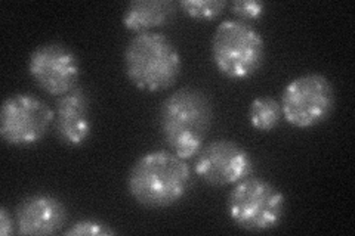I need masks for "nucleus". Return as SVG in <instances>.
<instances>
[{
    "mask_svg": "<svg viewBox=\"0 0 355 236\" xmlns=\"http://www.w3.org/2000/svg\"><path fill=\"white\" fill-rule=\"evenodd\" d=\"M212 120L214 108L209 96L197 87L185 86L163 100L159 130L169 151L188 160L203 148Z\"/></svg>",
    "mask_w": 355,
    "mask_h": 236,
    "instance_id": "f257e3e1",
    "label": "nucleus"
},
{
    "mask_svg": "<svg viewBox=\"0 0 355 236\" xmlns=\"http://www.w3.org/2000/svg\"><path fill=\"white\" fill-rule=\"evenodd\" d=\"M191 186V170L187 160L172 151H151L132 165L128 190L139 206L168 208L178 204Z\"/></svg>",
    "mask_w": 355,
    "mask_h": 236,
    "instance_id": "f03ea898",
    "label": "nucleus"
},
{
    "mask_svg": "<svg viewBox=\"0 0 355 236\" xmlns=\"http://www.w3.org/2000/svg\"><path fill=\"white\" fill-rule=\"evenodd\" d=\"M125 74L144 92H162L172 87L182 70L181 55L168 36L157 31L135 35L123 53Z\"/></svg>",
    "mask_w": 355,
    "mask_h": 236,
    "instance_id": "7ed1b4c3",
    "label": "nucleus"
},
{
    "mask_svg": "<svg viewBox=\"0 0 355 236\" xmlns=\"http://www.w3.org/2000/svg\"><path fill=\"white\" fill-rule=\"evenodd\" d=\"M212 61L218 71L231 80H244L257 74L265 61V42L249 22L227 19L212 37Z\"/></svg>",
    "mask_w": 355,
    "mask_h": 236,
    "instance_id": "20e7f679",
    "label": "nucleus"
},
{
    "mask_svg": "<svg viewBox=\"0 0 355 236\" xmlns=\"http://www.w3.org/2000/svg\"><path fill=\"white\" fill-rule=\"evenodd\" d=\"M227 211L240 229L268 232L283 221L286 198L271 182L250 176L231 189Z\"/></svg>",
    "mask_w": 355,
    "mask_h": 236,
    "instance_id": "39448f33",
    "label": "nucleus"
},
{
    "mask_svg": "<svg viewBox=\"0 0 355 236\" xmlns=\"http://www.w3.org/2000/svg\"><path fill=\"white\" fill-rule=\"evenodd\" d=\"M280 104L283 118L288 125L297 129L315 127L324 122L335 109V89L323 74H304L286 86Z\"/></svg>",
    "mask_w": 355,
    "mask_h": 236,
    "instance_id": "423d86ee",
    "label": "nucleus"
},
{
    "mask_svg": "<svg viewBox=\"0 0 355 236\" xmlns=\"http://www.w3.org/2000/svg\"><path fill=\"white\" fill-rule=\"evenodd\" d=\"M53 125V109L35 95L8 96L0 111V136L12 146L39 143Z\"/></svg>",
    "mask_w": 355,
    "mask_h": 236,
    "instance_id": "0eeeda50",
    "label": "nucleus"
},
{
    "mask_svg": "<svg viewBox=\"0 0 355 236\" xmlns=\"http://www.w3.org/2000/svg\"><path fill=\"white\" fill-rule=\"evenodd\" d=\"M28 73L43 92L60 98L77 86L80 62L65 44L44 43L31 52Z\"/></svg>",
    "mask_w": 355,
    "mask_h": 236,
    "instance_id": "6e6552de",
    "label": "nucleus"
},
{
    "mask_svg": "<svg viewBox=\"0 0 355 236\" xmlns=\"http://www.w3.org/2000/svg\"><path fill=\"white\" fill-rule=\"evenodd\" d=\"M194 170L210 186L236 185L253 174L250 154L239 143L216 139L196 155Z\"/></svg>",
    "mask_w": 355,
    "mask_h": 236,
    "instance_id": "1a4fd4ad",
    "label": "nucleus"
},
{
    "mask_svg": "<svg viewBox=\"0 0 355 236\" xmlns=\"http://www.w3.org/2000/svg\"><path fill=\"white\" fill-rule=\"evenodd\" d=\"M89 108V95L80 84L57 99L53 109V130L62 145L82 146L91 136L92 121Z\"/></svg>",
    "mask_w": 355,
    "mask_h": 236,
    "instance_id": "9d476101",
    "label": "nucleus"
},
{
    "mask_svg": "<svg viewBox=\"0 0 355 236\" xmlns=\"http://www.w3.org/2000/svg\"><path fill=\"white\" fill-rule=\"evenodd\" d=\"M65 221L67 208L62 201L53 195H30L21 199L15 208L18 235H53L62 229Z\"/></svg>",
    "mask_w": 355,
    "mask_h": 236,
    "instance_id": "9b49d317",
    "label": "nucleus"
},
{
    "mask_svg": "<svg viewBox=\"0 0 355 236\" xmlns=\"http://www.w3.org/2000/svg\"><path fill=\"white\" fill-rule=\"evenodd\" d=\"M176 8L178 5L172 0H135L126 6L121 22L137 35L154 31L172 21Z\"/></svg>",
    "mask_w": 355,
    "mask_h": 236,
    "instance_id": "f8f14e48",
    "label": "nucleus"
},
{
    "mask_svg": "<svg viewBox=\"0 0 355 236\" xmlns=\"http://www.w3.org/2000/svg\"><path fill=\"white\" fill-rule=\"evenodd\" d=\"M249 120L254 129L261 131H271L283 120L282 104L274 98H257L250 104Z\"/></svg>",
    "mask_w": 355,
    "mask_h": 236,
    "instance_id": "ddd939ff",
    "label": "nucleus"
},
{
    "mask_svg": "<svg viewBox=\"0 0 355 236\" xmlns=\"http://www.w3.org/2000/svg\"><path fill=\"white\" fill-rule=\"evenodd\" d=\"M178 6L187 17L193 19L212 21L222 15L228 3L224 0H182Z\"/></svg>",
    "mask_w": 355,
    "mask_h": 236,
    "instance_id": "4468645a",
    "label": "nucleus"
},
{
    "mask_svg": "<svg viewBox=\"0 0 355 236\" xmlns=\"http://www.w3.org/2000/svg\"><path fill=\"white\" fill-rule=\"evenodd\" d=\"M67 236H108V235H116L117 230L110 226V224L96 220V219H82L74 221L71 226L64 232Z\"/></svg>",
    "mask_w": 355,
    "mask_h": 236,
    "instance_id": "2eb2a0df",
    "label": "nucleus"
},
{
    "mask_svg": "<svg viewBox=\"0 0 355 236\" xmlns=\"http://www.w3.org/2000/svg\"><path fill=\"white\" fill-rule=\"evenodd\" d=\"M230 8L231 12L239 17L240 21L249 22L259 19L265 14L266 5L263 2H258V0H234Z\"/></svg>",
    "mask_w": 355,
    "mask_h": 236,
    "instance_id": "dca6fc26",
    "label": "nucleus"
},
{
    "mask_svg": "<svg viewBox=\"0 0 355 236\" xmlns=\"http://www.w3.org/2000/svg\"><path fill=\"white\" fill-rule=\"evenodd\" d=\"M17 223L12 219V216L9 215V211L2 207L0 208V235L2 236H9L15 232Z\"/></svg>",
    "mask_w": 355,
    "mask_h": 236,
    "instance_id": "f3484780",
    "label": "nucleus"
}]
</instances>
